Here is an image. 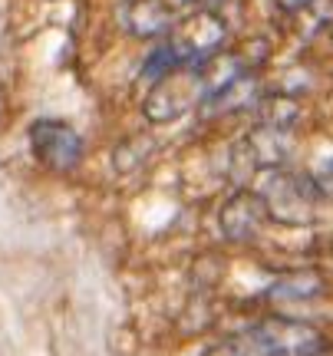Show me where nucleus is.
<instances>
[{"label":"nucleus","mask_w":333,"mask_h":356,"mask_svg":"<svg viewBox=\"0 0 333 356\" xmlns=\"http://www.w3.org/2000/svg\"><path fill=\"white\" fill-rule=\"evenodd\" d=\"M238 356H317L327 350V337L304 320L270 317L234 333Z\"/></svg>","instance_id":"obj_1"},{"label":"nucleus","mask_w":333,"mask_h":356,"mask_svg":"<svg viewBox=\"0 0 333 356\" xmlns=\"http://www.w3.org/2000/svg\"><path fill=\"white\" fill-rule=\"evenodd\" d=\"M274 3H277L284 13H297V10H304L310 0H274Z\"/></svg>","instance_id":"obj_15"},{"label":"nucleus","mask_w":333,"mask_h":356,"mask_svg":"<svg viewBox=\"0 0 333 356\" xmlns=\"http://www.w3.org/2000/svg\"><path fill=\"white\" fill-rule=\"evenodd\" d=\"M126 26L136 37H159L175 26V13L162 0H129L126 3Z\"/></svg>","instance_id":"obj_9"},{"label":"nucleus","mask_w":333,"mask_h":356,"mask_svg":"<svg viewBox=\"0 0 333 356\" xmlns=\"http://www.w3.org/2000/svg\"><path fill=\"white\" fill-rule=\"evenodd\" d=\"M168 10L172 13H179V10H192L195 3H215V0H162Z\"/></svg>","instance_id":"obj_14"},{"label":"nucleus","mask_w":333,"mask_h":356,"mask_svg":"<svg viewBox=\"0 0 333 356\" xmlns=\"http://www.w3.org/2000/svg\"><path fill=\"white\" fill-rule=\"evenodd\" d=\"M317 356H333V350H320V353H317Z\"/></svg>","instance_id":"obj_16"},{"label":"nucleus","mask_w":333,"mask_h":356,"mask_svg":"<svg viewBox=\"0 0 333 356\" xmlns=\"http://www.w3.org/2000/svg\"><path fill=\"white\" fill-rule=\"evenodd\" d=\"M225 40H228L225 17L211 7H202V10L188 13L181 24L172 26L168 47L175 53L179 66H205L221 53Z\"/></svg>","instance_id":"obj_4"},{"label":"nucleus","mask_w":333,"mask_h":356,"mask_svg":"<svg viewBox=\"0 0 333 356\" xmlns=\"http://www.w3.org/2000/svg\"><path fill=\"white\" fill-rule=\"evenodd\" d=\"M172 70H179V60H175L172 47H168V43H162L159 50H152L149 56H145V63H142L139 76L145 79V83H159V79L168 76Z\"/></svg>","instance_id":"obj_12"},{"label":"nucleus","mask_w":333,"mask_h":356,"mask_svg":"<svg viewBox=\"0 0 333 356\" xmlns=\"http://www.w3.org/2000/svg\"><path fill=\"white\" fill-rule=\"evenodd\" d=\"M297 33L300 37H320L333 26V0H310L304 10H297Z\"/></svg>","instance_id":"obj_11"},{"label":"nucleus","mask_w":333,"mask_h":356,"mask_svg":"<svg viewBox=\"0 0 333 356\" xmlns=\"http://www.w3.org/2000/svg\"><path fill=\"white\" fill-rule=\"evenodd\" d=\"M30 152L37 159V165H43L47 172L70 175L83 165L86 142L63 119H37L30 126Z\"/></svg>","instance_id":"obj_5"},{"label":"nucleus","mask_w":333,"mask_h":356,"mask_svg":"<svg viewBox=\"0 0 333 356\" xmlns=\"http://www.w3.org/2000/svg\"><path fill=\"white\" fill-rule=\"evenodd\" d=\"M314 185L320 188V195H333V155L330 159H323L317 172H314Z\"/></svg>","instance_id":"obj_13"},{"label":"nucleus","mask_w":333,"mask_h":356,"mask_svg":"<svg viewBox=\"0 0 333 356\" xmlns=\"http://www.w3.org/2000/svg\"><path fill=\"white\" fill-rule=\"evenodd\" d=\"M205 96H208V86H205L202 66H179V70H172L159 83H152L149 96L142 99V113H145L149 122L165 126V122H175L185 113H192Z\"/></svg>","instance_id":"obj_3"},{"label":"nucleus","mask_w":333,"mask_h":356,"mask_svg":"<svg viewBox=\"0 0 333 356\" xmlns=\"http://www.w3.org/2000/svg\"><path fill=\"white\" fill-rule=\"evenodd\" d=\"M323 291V280L310 270H300V274H287V277L274 280L270 284L268 297L270 300H310Z\"/></svg>","instance_id":"obj_10"},{"label":"nucleus","mask_w":333,"mask_h":356,"mask_svg":"<svg viewBox=\"0 0 333 356\" xmlns=\"http://www.w3.org/2000/svg\"><path fill=\"white\" fill-rule=\"evenodd\" d=\"M264 225V204L257 198V191H234L218 211V231L221 238L231 244L254 241L257 231Z\"/></svg>","instance_id":"obj_7"},{"label":"nucleus","mask_w":333,"mask_h":356,"mask_svg":"<svg viewBox=\"0 0 333 356\" xmlns=\"http://www.w3.org/2000/svg\"><path fill=\"white\" fill-rule=\"evenodd\" d=\"M208 113L211 115H228V113H244V109H257L261 102V79L251 70H241L231 79H225L218 89H211L205 96Z\"/></svg>","instance_id":"obj_8"},{"label":"nucleus","mask_w":333,"mask_h":356,"mask_svg":"<svg viewBox=\"0 0 333 356\" xmlns=\"http://www.w3.org/2000/svg\"><path fill=\"white\" fill-rule=\"evenodd\" d=\"M257 198L264 204V218L281 221V225H310L317 218L320 204V188L314 185V178L294 175L287 168L268 172L264 185L257 191Z\"/></svg>","instance_id":"obj_2"},{"label":"nucleus","mask_w":333,"mask_h":356,"mask_svg":"<svg viewBox=\"0 0 333 356\" xmlns=\"http://www.w3.org/2000/svg\"><path fill=\"white\" fill-rule=\"evenodd\" d=\"M291 155V132L287 129H274V126H257L254 132H247L234 152V162L238 165H247V172H257V168H284Z\"/></svg>","instance_id":"obj_6"}]
</instances>
